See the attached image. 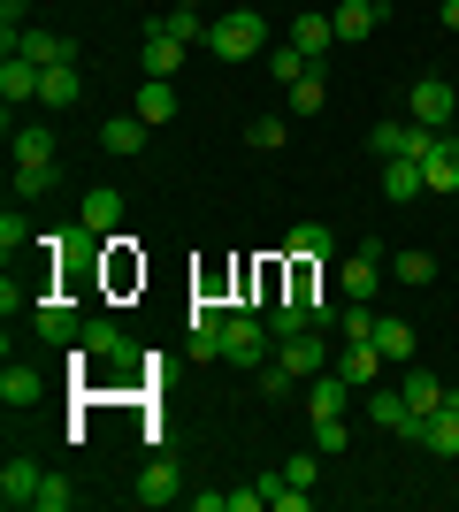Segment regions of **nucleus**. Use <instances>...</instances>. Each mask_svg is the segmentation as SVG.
Here are the masks:
<instances>
[{
  "mask_svg": "<svg viewBox=\"0 0 459 512\" xmlns=\"http://www.w3.org/2000/svg\"><path fill=\"white\" fill-rule=\"evenodd\" d=\"M207 54H215V62H253V54H268V23L253 16V8H230V16H215V31H207Z\"/></svg>",
  "mask_w": 459,
  "mask_h": 512,
  "instance_id": "1",
  "label": "nucleus"
},
{
  "mask_svg": "<svg viewBox=\"0 0 459 512\" xmlns=\"http://www.w3.org/2000/svg\"><path fill=\"white\" fill-rule=\"evenodd\" d=\"M406 115H414L421 130H444V123H452V115H459V92L444 85V77H421V85L406 92Z\"/></svg>",
  "mask_w": 459,
  "mask_h": 512,
  "instance_id": "2",
  "label": "nucleus"
},
{
  "mask_svg": "<svg viewBox=\"0 0 459 512\" xmlns=\"http://www.w3.org/2000/svg\"><path fill=\"white\" fill-rule=\"evenodd\" d=\"M429 138H437V130H421L414 115H406V123H375V130H368V146L383 153V161H421V153H429Z\"/></svg>",
  "mask_w": 459,
  "mask_h": 512,
  "instance_id": "3",
  "label": "nucleus"
},
{
  "mask_svg": "<svg viewBox=\"0 0 459 512\" xmlns=\"http://www.w3.org/2000/svg\"><path fill=\"white\" fill-rule=\"evenodd\" d=\"M306 413H314V421H337V413H352V383L337 375V367L306 375Z\"/></svg>",
  "mask_w": 459,
  "mask_h": 512,
  "instance_id": "4",
  "label": "nucleus"
},
{
  "mask_svg": "<svg viewBox=\"0 0 459 512\" xmlns=\"http://www.w3.org/2000/svg\"><path fill=\"white\" fill-rule=\"evenodd\" d=\"M39 482H46V467L8 459V467H0V505H8V512H31V505H39Z\"/></svg>",
  "mask_w": 459,
  "mask_h": 512,
  "instance_id": "5",
  "label": "nucleus"
},
{
  "mask_svg": "<svg viewBox=\"0 0 459 512\" xmlns=\"http://www.w3.org/2000/svg\"><path fill=\"white\" fill-rule=\"evenodd\" d=\"M368 421L383 428V436H421V413L406 406V390H375V398H368Z\"/></svg>",
  "mask_w": 459,
  "mask_h": 512,
  "instance_id": "6",
  "label": "nucleus"
},
{
  "mask_svg": "<svg viewBox=\"0 0 459 512\" xmlns=\"http://www.w3.org/2000/svg\"><path fill=\"white\" fill-rule=\"evenodd\" d=\"M421 176H429V192H459V138H452V130H437V138H429Z\"/></svg>",
  "mask_w": 459,
  "mask_h": 512,
  "instance_id": "7",
  "label": "nucleus"
},
{
  "mask_svg": "<svg viewBox=\"0 0 459 512\" xmlns=\"http://www.w3.org/2000/svg\"><path fill=\"white\" fill-rule=\"evenodd\" d=\"M276 360L291 367V375H322V367H337L322 352V329H299V337H276Z\"/></svg>",
  "mask_w": 459,
  "mask_h": 512,
  "instance_id": "8",
  "label": "nucleus"
},
{
  "mask_svg": "<svg viewBox=\"0 0 459 512\" xmlns=\"http://www.w3.org/2000/svg\"><path fill=\"white\" fill-rule=\"evenodd\" d=\"M39 62H23V54H0V100H8V115H16L23 100H39Z\"/></svg>",
  "mask_w": 459,
  "mask_h": 512,
  "instance_id": "9",
  "label": "nucleus"
},
{
  "mask_svg": "<svg viewBox=\"0 0 459 512\" xmlns=\"http://www.w3.org/2000/svg\"><path fill=\"white\" fill-rule=\"evenodd\" d=\"M138 62H146V77H176V69L192 62V46H184V39H169V31L153 23V31H146V46H138Z\"/></svg>",
  "mask_w": 459,
  "mask_h": 512,
  "instance_id": "10",
  "label": "nucleus"
},
{
  "mask_svg": "<svg viewBox=\"0 0 459 512\" xmlns=\"http://www.w3.org/2000/svg\"><path fill=\"white\" fill-rule=\"evenodd\" d=\"M115 222H123V192H85V207H77V230L85 237H115Z\"/></svg>",
  "mask_w": 459,
  "mask_h": 512,
  "instance_id": "11",
  "label": "nucleus"
},
{
  "mask_svg": "<svg viewBox=\"0 0 459 512\" xmlns=\"http://www.w3.org/2000/svg\"><path fill=\"white\" fill-rule=\"evenodd\" d=\"M39 337L46 344H85V314H77L69 299H46L39 306Z\"/></svg>",
  "mask_w": 459,
  "mask_h": 512,
  "instance_id": "12",
  "label": "nucleus"
},
{
  "mask_svg": "<svg viewBox=\"0 0 459 512\" xmlns=\"http://www.w3.org/2000/svg\"><path fill=\"white\" fill-rule=\"evenodd\" d=\"M8 54H23V62H39V69L77 62V46H69V39H54V31H16V46H8Z\"/></svg>",
  "mask_w": 459,
  "mask_h": 512,
  "instance_id": "13",
  "label": "nucleus"
},
{
  "mask_svg": "<svg viewBox=\"0 0 459 512\" xmlns=\"http://www.w3.org/2000/svg\"><path fill=\"white\" fill-rule=\"evenodd\" d=\"M184 497V474H176V459H153L146 474H138V505H176Z\"/></svg>",
  "mask_w": 459,
  "mask_h": 512,
  "instance_id": "14",
  "label": "nucleus"
},
{
  "mask_svg": "<svg viewBox=\"0 0 459 512\" xmlns=\"http://www.w3.org/2000/svg\"><path fill=\"white\" fill-rule=\"evenodd\" d=\"M39 390H46V383H39V367H23L16 352H8V367H0V406L16 413V406H31Z\"/></svg>",
  "mask_w": 459,
  "mask_h": 512,
  "instance_id": "15",
  "label": "nucleus"
},
{
  "mask_svg": "<svg viewBox=\"0 0 459 512\" xmlns=\"http://www.w3.org/2000/svg\"><path fill=\"white\" fill-rule=\"evenodd\" d=\"M77 360H131V344H123V329L100 314V321H85V344H77Z\"/></svg>",
  "mask_w": 459,
  "mask_h": 512,
  "instance_id": "16",
  "label": "nucleus"
},
{
  "mask_svg": "<svg viewBox=\"0 0 459 512\" xmlns=\"http://www.w3.org/2000/svg\"><path fill=\"white\" fill-rule=\"evenodd\" d=\"M291 46H299V54H314V62H322L329 46H337V23H329L322 8H306V16L291 23Z\"/></svg>",
  "mask_w": 459,
  "mask_h": 512,
  "instance_id": "17",
  "label": "nucleus"
},
{
  "mask_svg": "<svg viewBox=\"0 0 459 512\" xmlns=\"http://www.w3.org/2000/svg\"><path fill=\"white\" fill-rule=\"evenodd\" d=\"M337 283H345V299H368V306H375V283H383V260H375V253H352L345 268H337Z\"/></svg>",
  "mask_w": 459,
  "mask_h": 512,
  "instance_id": "18",
  "label": "nucleus"
},
{
  "mask_svg": "<svg viewBox=\"0 0 459 512\" xmlns=\"http://www.w3.org/2000/svg\"><path fill=\"white\" fill-rule=\"evenodd\" d=\"M77 92H85V77H77V62H54L39 77V107H77Z\"/></svg>",
  "mask_w": 459,
  "mask_h": 512,
  "instance_id": "19",
  "label": "nucleus"
},
{
  "mask_svg": "<svg viewBox=\"0 0 459 512\" xmlns=\"http://www.w3.org/2000/svg\"><path fill=\"white\" fill-rule=\"evenodd\" d=\"M375 352H383L391 367H406V360H414V321L383 314V321H375Z\"/></svg>",
  "mask_w": 459,
  "mask_h": 512,
  "instance_id": "20",
  "label": "nucleus"
},
{
  "mask_svg": "<svg viewBox=\"0 0 459 512\" xmlns=\"http://www.w3.org/2000/svg\"><path fill=\"white\" fill-rule=\"evenodd\" d=\"M375 16H383V8H375V0H337V8H329V23H337V39H368L375 31Z\"/></svg>",
  "mask_w": 459,
  "mask_h": 512,
  "instance_id": "21",
  "label": "nucleus"
},
{
  "mask_svg": "<svg viewBox=\"0 0 459 512\" xmlns=\"http://www.w3.org/2000/svg\"><path fill=\"white\" fill-rule=\"evenodd\" d=\"M398 390H406V406H414L421 421H429V413L444 406V383L429 375V367H406V375H398Z\"/></svg>",
  "mask_w": 459,
  "mask_h": 512,
  "instance_id": "22",
  "label": "nucleus"
},
{
  "mask_svg": "<svg viewBox=\"0 0 459 512\" xmlns=\"http://www.w3.org/2000/svg\"><path fill=\"white\" fill-rule=\"evenodd\" d=\"M421 192H429L421 161H383V199H398V207H406V199H421Z\"/></svg>",
  "mask_w": 459,
  "mask_h": 512,
  "instance_id": "23",
  "label": "nucleus"
},
{
  "mask_svg": "<svg viewBox=\"0 0 459 512\" xmlns=\"http://www.w3.org/2000/svg\"><path fill=\"white\" fill-rule=\"evenodd\" d=\"M375 321H383V314H375L368 299H345V306H337V337H345V344H375Z\"/></svg>",
  "mask_w": 459,
  "mask_h": 512,
  "instance_id": "24",
  "label": "nucleus"
},
{
  "mask_svg": "<svg viewBox=\"0 0 459 512\" xmlns=\"http://www.w3.org/2000/svg\"><path fill=\"white\" fill-rule=\"evenodd\" d=\"M421 444L437 451V459H459V413H452V406H437L429 421H421Z\"/></svg>",
  "mask_w": 459,
  "mask_h": 512,
  "instance_id": "25",
  "label": "nucleus"
},
{
  "mask_svg": "<svg viewBox=\"0 0 459 512\" xmlns=\"http://www.w3.org/2000/svg\"><path fill=\"white\" fill-rule=\"evenodd\" d=\"M337 375H345L352 390L375 383V375H383V352H375V344H345V352H337Z\"/></svg>",
  "mask_w": 459,
  "mask_h": 512,
  "instance_id": "26",
  "label": "nucleus"
},
{
  "mask_svg": "<svg viewBox=\"0 0 459 512\" xmlns=\"http://www.w3.org/2000/svg\"><path fill=\"white\" fill-rule=\"evenodd\" d=\"M261 62H268V77H276V85H299V77H306V69H322V62H314V54H299V46H268V54H261Z\"/></svg>",
  "mask_w": 459,
  "mask_h": 512,
  "instance_id": "27",
  "label": "nucleus"
},
{
  "mask_svg": "<svg viewBox=\"0 0 459 512\" xmlns=\"http://www.w3.org/2000/svg\"><path fill=\"white\" fill-rule=\"evenodd\" d=\"M100 146H108V153H138V146H146V115H115V123H100Z\"/></svg>",
  "mask_w": 459,
  "mask_h": 512,
  "instance_id": "28",
  "label": "nucleus"
},
{
  "mask_svg": "<svg viewBox=\"0 0 459 512\" xmlns=\"http://www.w3.org/2000/svg\"><path fill=\"white\" fill-rule=\"evenodd\" d=\"M8 138H16V161H54V130L46 123H8Z\"/></svg>",
  "mask_w": 459,
  "mask_h": 512,
  "instance_id": "29",
  "label": "nucleus"
},
{
  "mask_svg": "<svg viewBox=\"0 0 459 512\" xmlns=\"http://www.w3.org/2000/svg\"><path fill=\"white\" fill-rule=\"evenodd\" d=\"M54 184H62V169H54V161H16V199H46Z\"/></svg>",
  "mask_w": 459,
  "mask_h": 512,
  "instance_id": "30",
  "label": "nucleus"
},
{
  "mask_svg": "<svg viewBox=\"0 0 459 512\" xmlns=\"http://www.w3.org/2000/svg\"><path fill=\"white\" fill-rule=\"evenodd\" d=\"M284 245H291V260H329V253H337V237H329L322 222H299Z\"/></svg>",
  "mask_w": 459,
  "mask_h": 512,
  "instance_id": "31",
  "label": "nucleus"
},
{
  "mask_svg": "<svg viewBox=\"0 0 459 512\" xmlns=\"http://www.w3.org/2000/svg\"><path fill=\"white\" fill-rule=\"evenodd\" d=\"M161 31H169V39H184V46H207V31H215V23L199 16V8H169V16H161Z\"/></svg>",
  "mask_w": 459,
  "mask_h": 512,
  "instance_id": "32",
  "label": "nucleus"
},
{
  "mask_svg": "<svg viewBox=\"0 0 459 512\" xmlns=\"http://www.w3.org/2000/svg\"><path fill=\"white\" fill-rule=\"evenodd\" d=\"M138 115H146V123H169V115H176L169 77H146V85H138Z\"/></svg>",
  "mask_w": 459,
  "mask_h": 512,
  "instance_id": "33",
  "label": "nucleus"
},
{
  "mask_svg": "<svg viewBox=\"0 0 459 512\" xmlns=\"http://www.w3.org/2000/svg\"><path fill=\"white\" fill-rule=\"evenodd\" d=\"M23 245H39V237H31V222H23V214L8 207V214H0V253H8V268H16V253H23Z\"/></svg>",
  "mask_w": 459,
  "mask_h": 512,
  "instance_id": "34",
  "label": "nucleus"
},
{
  "mask_svg": "<svg viewBox=\"0 0 459 512\" xmlns=\"http://www.w3.org/2000/svg\"><path fill=\"white\" fill-rule=\"evenodd\" d=\"M322 69H306V77H299V85H291V115H322Z\"/></svg>",
  "mask_w": 459,
  "mask_h": 512,
  "instance_id": "35",
  "label": "nucleus"
},
{
  "mask_svg": "<svg viewBox=\"0 0 459 512\" xmlns=\"http://www.w3.org/2000/svg\"><path fill=\"white\" fill-rule=\"evenodd\" d=\"M69 497H77V482H69V474H46V482H39V505H31V512H69Z\"/></svg>",
  "mask_w": 459,
  "mask_h": 512,
  "instance_id": "36",
  "label": "nucleus"
},
{
  "mask_svg": "<svg viewBox=\"0 0 459 512\" xmlns=\"http://www.w3.org/2000/svg\"><path fill=\"white\" fill-rule=\"evenodd\" d=\"M245 146H253V153H276V146H284V115H261V123H245Z\"/></svg>",
  "mask_w": 459,
  "mask_h": 512,
  "instance_id": "37",
  "label": "nucleus"
},
{
  "mask_svg": "<svg viewBox=\"0 0 459 512\" xmlns=\"http://www.w3.org/2000/svg\"><path fill=\"white\" fill-rule=\"evenodd\" d=\"M391 276H398V283H414V291H421V283L437 276V260H429V253H398V260H391Z\"/></svg>",
  "mask_w": 459,
  "mask_h": 512,
  "instance_id": "38",
  "label": "nucleus"
},
{
  "mask_svg": "<svg viewBox=\"0 0 459 512\" xmlns=\"http://www.w3.org/2000/svg\"><path fill=\"white\" fill-rule=\"evenodd\" d=\"M352 444V428H345V413H337V421H314V451H322V459H337V451Z\"/></svg>",
  "mask_w": 459,
  "mask_h": 512,
  "instance_id": "39",
  "label": "nucleus"
},
{
  "mask_svg": "<svg viewBox=\"0 0 459 512\" xmlns=\"http://www.w3.org/2000/svg\"><path fill=\"white\" fill-rule=\"evenodd\" d=\"M291 482H299V490H314V482H322V451H299V459H291Z\"/></svg>",
  "mask_w": 459,
  "mask_h": 512,
  "instance_id": "40",
  "label": "nucleus"
},
{
  "mask_svg": "<svg viewBox=\"0 0 459 512\" xmlns=\"http://www.w3.org/2000/svg\"><path fill=\"white\" fill-rule=\"evenodd\" d=\"M261 505H268L261 482H253V490H230V512H261Z\"/></svg>",
  "mask_w": 459,
  "mask_h": 512,
  "instance_id": "41",
  "label": "nucleus"
},
{
  "mask_svg": "<svg viewBox=\"0 0 459 512\" xmlns=\"http://www.w3.org/2000/svg\"><path fill=\"white\" fill-rule=\"evenodd\" d=\"M192 512H230V490H192Z\"/></svg>",
  "mask_w": 459,
  "mask_h": 512,
  "instance_id": "42",
  "label": "nucleus"
},
{
  "mask_svg": "<svg viewBox=\"0 0 459 512\" xmlns=\"http://www.w3.org/2000/svg\"><path fill=\"white\" fill-rule=\"evenodd\" d=\"M444 406H452V413H459V383H452V390H444Z\"/></svg>",
  "mask_w": 459,
  "mask_h": 512,
  "instance_id": "43",
  "label": "nucleus"
},
{
  "mask_svg": "<svg viewBox=\"0 0 459 512\" xmlns=\"http://www.w3.org/2000/svg\"><path fill=\"white\" fill-rule=\"evenodd\" d=\"M176 8H199V0H176Z\"/></svg>",
  "mask_w": 459,
  "mask_h": 512,
  "instance_id": "44",
  "label": "nucleus"
},
{
  "mask_svg": "<svg viewBox=\"0 0 459 512\" xmlns=\"http://www.w3.org/2000/svg\"><path fill=\"white\" fill-rule=\"evenodd\" d=\"M375 8H383V0H375Z\"/></svg>",
  "mask_w": 459,
  "mask_h": 512,
  "instance_id": "45",
  "label": "nucleus"
}]
</instances>
